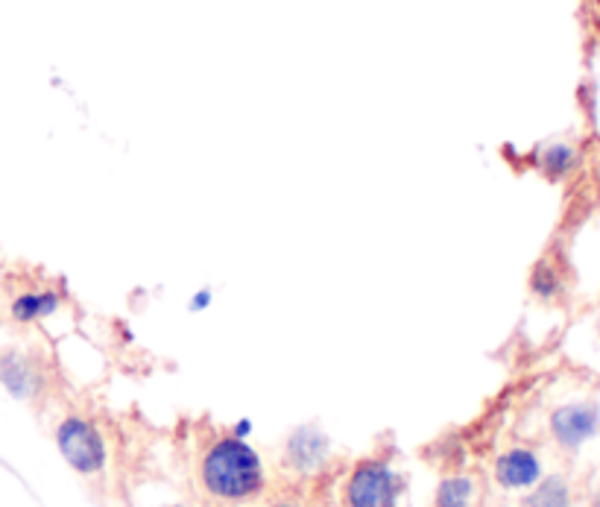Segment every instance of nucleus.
I'll return each instance as SVG.
<instances>
[{
    "label": "nucleus",
    "mask_w": 600,
    "mask_h": 507,
    "mask_svg": "<svg viewBox=\"0 0 600 507\" xmlns=\"http://www.w3.org/2000/svg\"><path fill=\"white\" fill-rule=\"evenodd\" d=\"M202 493L220 505H243L264 493V460L240 435H217L202 446L197 460Z\"/></svg>",
    "instance_id": "f257e3e1"
},
{
    "label": "nucleus",
    "mask_w": 600,
    "mask_h": 507,
    "mask_svg": "<svg viewBox=\"0 0 600 507\" xmlns=\"http://www.w3.org/2000/svg\"><path fill=\"white\" fill-rule=\"evenodd\" d=\"M404 478L387 458L358 460L343 484V507H396Z\"/></svg>",
    "instance_id": "f03ea898"
},
{
    "label": "nucleus",
    "mask_w": 600,
    "mask_h": 507,
    "mask_svg": "<svg viewBox=\"0 0 600 507\" xmlns=\"http://www.w3.org/2000/svg\"><path fill=\"white\" fill-rule=\"evenodd\" d=\"M57 446L62 451L64 464L86 478L100 476L106 469V460H109V446H106L100 426H97L94 419L80 417V414L64 417L59 422Z\"/></svg>",
    "instance_id": "7ed1b4c3"
},
{
    "label": "nucleus",
    "mask_w": 600,
    "mask_h": 507,
    "mask_svg": "<svg viewBox=\"0 0 600 507\" xmlns=\"http://www.w3.org/2000/svg\"><path fill=\"white\" fill-rule=\"evenodd\" d=\"M64 302H68V290L62 282L36 279L9 297V317L18 326H36L41 320H50L59 308H64Z\"/></svg>",
    "instance_id": "20e7f679"
},
{
    "label": "nucleus",
    "mask_w": 600,
    "mask_h": 507,
    "mask_svg": "<svg viewBox=\"0 0 600 507\" xmlns=\"http://www.w3.org/2000/svg\"><path fill=\"white\" fill-rule=\"evenodd\" d=\"M600 431V408L594 402L562 405L551 414V435L562 449H580Z\"/></svg>",
    "instance_id": "39448f33"
},
{
    "label": "nucleus",
    "mask_w": 600,
    "mask_h": 507,
    "mask_svg": "<svg viewBox=\"0 0 600 507\" xmlns=\"http://www.w3.org/2000/svg\"><path fill=\"white\" fill-rule=\"evenodd\" d=\"M0 385L7 387L16 399H36L44 387V370L32 352L3 349L0 352Z\"/></svg>",
    "instance_id": "423d86ee"
},
{
    "label": "nucleus",
    "mask_w": 600,
    "mask_h": 507,
    "mask_svg": "<svg viewBox=\"0 0 600 507\" xmlns=\"http://www.w3.org/2000/svg\"><path fill=\"white\" fill-rule=\"evenodd\" d=\"M329 460V437L320 428L302 426L288 437L284 444V467L299 476H313L320 473Z\"/></svg>",
    "instance_id": "0eeeda50"
},
{
    "label": "nucleus",
    "mask_w": 600,
    "mask_h": 507,
    "mask_svg": "<svg viewBox=\"0 0 600 507\" xmlns=\"http://www.w3.org/2000/svg\"><path fill=\"white\" fill-rule=\"evenodd\" d=\"M542 478V460L528 446H516L498 455L496 460V481L504 490H528Z\"/></svg>",
    "instance_id": "6e6552de"
},
{
    "label": "nucleus",
    "mask_w": 600,
    "mask_h": 507,
    "mask_svg": "<svg viewBox=\"0 0 600 507\" xmlns=\"http://www.w3.org/2000/svg\"><path fill=\"white\" fill-rule=\"evenodd\" d=\"M524 507H571L569 481L560 476L539 478L530 496H524Z\"/></svg>",
    "instance_id": "1a4fd4ad"
},
{
    "label": "nucleus",
    "mask_w": 600,
    "mask_h": 507,
    "mask_svg": "<svg viewBox=\"0 0 600 507\" xmlns=\"http://www.w3.org/2000/svg\"><path fill=\"white\" fill-rule=\"evenodd\" d=\"M474 505V478L472 476H449L437 487L433 507H472Z\"/></svg>",
    "instance_id": "9d476101"
},
{
    "label": "nucleus",
    "mask_w": 600,
    "mask_h": 507,
    "mask_svg": "<svg viewBox=\"0 0 600 507\" xmlns=\"http://www.w3.org/2000/svg\"><path fill=\"white\" fill-rule=\"evenodd\" d=\"M560 290H562L560 267L553 265L551 258H542V261L530 270V294L537 299H542V302H548V299L560 297Z\"/></svg>",
    "instance_id": "9b49d317"
},
{
    "label": "nucleus",
    "mask_w": 600,
    "mask_h": 507,
    "mask_svg": "<svg viewBox=\"0 0 600 507\" xmlns=\"http://www.w3.org/2000/svg\"><path fill=\"white\" fill-rule=\"evenodd\" d=\"M574 161H577L574 147L551 145L542 156H539V168H542V173L548 179H562L574 170Z\"/></svg>",
    "instance_id": "f8f14e48"
},
{
    "label": "nucleus",
    "mask_w": 600,
    "mask_h": 507,
    "mask_svg": "<svg viewBox=\"0 0 600 507\" xmlns=\"http://www.w3.org/2000/svg\"><path fill=\"white\" fill-rule=\"evenodd\" d=\"M270 507H302V505H299V501H290V499H281V501H276V505H270Z\"/></svg>",
    "instance_id": "ddd939ff"
},
{
    "label": "nucleus",
    "mask_w": 600,
    "mask_h": 507,
    "mask_svg": "<svg viewBox=\"0 0 600 507\" xmlns=\"http://www.w3.org/2000/svg\"><path fill=\"white\" fill-rule=\"evenodd\" d=\"M594 507H600V487H598V496H594Z\"/></svg>",
    "instance_id": "4468645a"
},
{
    "label": "nucleus",
    "mask_w": 600,
    "mask_h": 507,
    "mask_svg": "<svg viewBox=\"0 0 600 507\" xmlns=\"http://www.w3.org/2000/svg\"><path fill=\"white\" fill-rule=\"evenodd\" d=\"M168 507H182V505H168Z\"/></svg>",
    "instance_id": "2eb2a0df"
}]
</instances>
